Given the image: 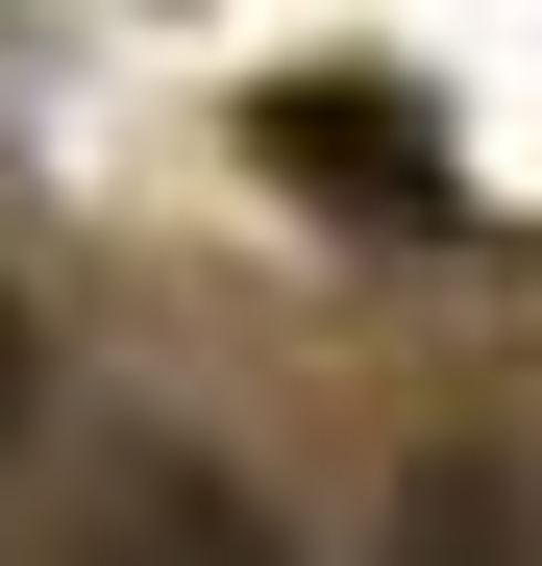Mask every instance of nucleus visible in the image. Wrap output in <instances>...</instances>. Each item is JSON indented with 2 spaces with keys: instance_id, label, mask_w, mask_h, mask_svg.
<instances>
[{
  "instance_id": "nucleus-1",
  "label": "nucleus",
  "mask_w": 542,
  "mask_h": 566,
  "mask_svg": "<svg viewBox=\"0 0 542 566\" xmlns=\"http://www.w3.org/2000/svg\"><path fill=\"white\" fill-rule=\"evenodd\" d=\"M50 566H296V542H271V493H247V468L148 443V468H100V517H74Z\"/></svg>"
},
{
  "instance_id": "nucleus-2",
  "label": "nucleus",
  "mask_w": 542,
  "mask_h": 566,
  "mask_svg": "<svg viewBox=\"0 0 542 566\" xmlns=\"http://www.w3.org/2000/svg\"><path fill=\"white\" fill-rule=\"evenodd\" d=\"M271 172H321V198H371V222H444V172L395 148V99H345V74H321V99H271Z\"/></svg>"
},
{
  "instance_id": "nucleus-3",
  "label": "nucleus",
  "mask_w": 542,
  "mask_h": 566,
  "mask_svg": "<svg viewBox=\"0 0 542 566\" xmlns=\"http://www.w3.org/2000/svg\"><path fill=\"white\" fill-rule=\"evenodd\" d=\"M395 566H542V493H518V468H469V443H444L419 493H395Z\"/></svg>"
},
{
  "instance_id": "nucleus-4",
  "label": "nucleus",
  "mask_w": 542,
  "mask_h": 566,
  "mask_svg": "<svg viewBox=\"0 0 542 566\" xmlns=\"http://www.w3.org/2000/svg\"><path fill=\"white\" fill-rule=\"evenodd\" d=\"M25 419H50V321L0 296V468H25Z\"/></svg>"
}]
</instances>
